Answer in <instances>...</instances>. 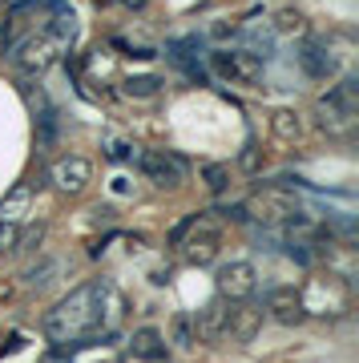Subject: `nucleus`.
<instances>
[{
  "label": "nucleus",
  "instance_id": "obj_18",
  "mask_svg": "<svg viewBox=\"0 0 359 363\" xmlns=\"http://www.w3.org/2000/svg\"><path fill=\"white\" fill-rule=\"evenodd\" d=\"M158 89H162V77H154V73H141V77H126V93H129V97H154Z\"/></svg>",
  "mask_w": 359,
  "mask_h": 363
},
{
  "label": "nucleus",
  "instance_id": "obj_7",
  "mask_svg": "<svg viewBox=\"0 0 359 363\" xmlns=\"http://www.w3.org/2000/svg\"><path fill=\"white\" fill-rule=\"evenodd\" d=\"M210 73L222 81H231V85H243V89H263V81H267V61H258L255 52L246 49H214L210 52Z\"/></svg>",
  "mask_w": 359,
  "mask_h": 363
},
{
  "label": "nucleus",
  "instance_id": "obj_13",
  "mask_svg": "<svg viewBox=\"0 0 359 363\" xmlns=\"http://www.w3.org/2000/svg\"><path fill=\"white\" fill-rule=\"evenodd\" d=\"M267 315L275 319V323H282V327H299L303 323L307 311H303L299 286H275V291L267 295Z\"/></svg>",
  "mask_w": 359,
  "mask_h": 363
},
{
  "label": "nucleus",
  "instance_id": "obj_15",
  "mask_svg": "<svg viewBox=\"0 0 359 363\" xmlns=\"http://www.w3.org/2000/svg\"><path fill=\"white\" fill-rule=\"evenodd\" d=\"M234 37L243 40L238 49L255 52L258 61H267V57H275V28L267 25V21H250V25H243Z\"/></svg>",
  "mask_w": 359,
  "mask_h": 363
},
{
  "label": "nucleus",
  "instance_id": "obj_23",
  "mask_svg": "<svg viewBox=\"0 0 359 363\" xmlns=\"http://www.w3.org/2000/svg\"><path fill=\"white\" fill-rule=\"evenodd\" d=\"M291 117H295V113H275V133H279V138H287V142H291V138H299V121H291Z\"/></svg>",
  "mask_w": 359,
  "mask_h": 363
},
{
  "label": "nucleus",
  "instance_id": "obj_11",
  "mask_svg": "<svg viewBox=\"0 0 359 363\" xmlns=\"http://www.w3.org/2000/svg\"><path fill=\"white\" fill-rule=\"evenodd\" d=\"M194 335L202 339V343H222V339H231V303H226V298L206 303L202 311L194 315Z\"/></svg>",
  "mask_w": 359,
  "mask_h": 363
},
{
  "label": "nucleus",
  "instance_id": "obj_14",
  "mask_svg": "<svg viewBox=\"0 0 359 363\" xmlns=\"http://www.w3.org/2000/svg\"><path fill=\"white\" fill-rule=\"evenodd\" d=\"M28 206H33V186L21 182V186H13V190L4 194V202H0V226L21 230V226L28 222Z\"/></svg>",
  "mask_w": 359,
  "mask_h": 363
},
{
  "label": "nucleus",
  "instance_id": "obj_5",
  "mask_svg": "<svg viewBox=\"0 0 359 363\" xmlns=\"http://www.w3.org/2000/svg\"><path fill=\"white\" fill-rule=\"evenodd\" d=\"M246 218L263 222V230H275V226H287V222L295 218V214H303V198L291 190V186H282V182H267V186H258L255 194L246 198Z\"/></svg>",
  "mask_w": 359,
  "mask_h": 363
},
{
  "label": "nucleus",
  "instance_id": "obj_6",
  "mask_svg": "<svg viewBox=\"0 0 359 363\" xmlns=\"http://www.w3.org/2000/svg\"><path fill=\"white\" fill-rule=\"evenodd\" d=\"M315 113H319V130L323 133H331V138H347V133L355 130V117H359L355 77H343L339 85H331V89L319 97Z\"/></svg>",
  "mask_w": 359,
  "mask_h": 363
},
{
  "label": "nucleus",
  "instance_id": "obj_8",
  "mask_svg": "<svg viewBox=\"0 0 359 363\" xmlns=\"http://www.w3.org/2000/svg\"><path fill=\"white\" fill-rule=\"evenodd\" d=\"M214 286H219V298H226V303H250L258 291L255 262H246V259L222 262L219 274H214Z\"/></svg>",
  "mask_w": 359,
  "mask_h": 363
},
{
  "label": "nucleus",
  "instance_id": "obj_24",
  "mask_svg": "<svg viewBox=\"0 0 359 363\" xmlns=\"http://www.w3.org/2000/svg\"><path fill=\"white\" fill-rule=\"evenodd\" d=\"M174 327H178V343H182V347H190V343H194V331H190V319H178V323H174Z\"/></svg>",
  "mask_w": 359,
  "mask_h": 363
},
{
  "label": "nucleus",
  "instance_id": "obj_19",
  "mask_svg": "<svg viewBox=\"0 0 359 363\" xmlns=\"http://www.w3.org/2000/svg\"><path fill=\"white\" fill-rule=\"evenodd\" d=\"M40 242H45V222H37V226H28L25 234H16L13 250H21V255H28V250H37Z\"/></svg>",
  "mask_w": 359,
  "mask_h": 363
},
{
  "label": "nucleus",
  "instance_id": "obj_17",
  "mask_svg": "<svg viewBox=\"0 0 359 363\" xmlns=\"http://www.w3.org/2000/svg\"><path fill=\"white\" fill-rule=\"evenodd\" d=\"M129 351H133L138 359L162 363V359H166V335H162L158 327H138L133 339H129Z\"/></svg>",
  "mask_w": 359,
  "mask_h": 363
},
{
  "label": "nucleus",
  "instance_id": "obj_20",
  "mask_svg": "<svg viewBox=\"0 0 359 363\" xmlns=\"http://www.w3.org/2000/svg\"><path fill=\"white\" fill-rule=\"evenodd\" d=\"M49 274H57V262H53V259L40 262V267H33V271H25V286H37V291H40V286L53 283Z\"/></svg>",
  "mask_w": 359,
  "mask_h": 363
},
{
  "label": "nucleus",
  "instance_id": "obj_2",
  "mask_svg": "<svg viewBox=\"0 0 359 363\" xmlns=\"http://www.w3.org/2000/svg\"><path fill=\"white\" fill-rule=\"evenodd\" d=\"M45 335L53 343H81V339L101 335V315H97V283L77 286L45 315Z\"/></svg>",
  "mask_w": 359,
  "mask_h": 363
},
{
  "label": "nucleus",
  "instance_id": "obj_4",
  "mask_svg": "<svg viewBox=\"0 0 359 363\" xmlns=\"http://www.w3.org/2000/svg\"><path fill=\"white\" fill-rule=\"evenodd\" d=\"M170 242L178 247V255L190 262V267L214 262L219 259V250H222V222H219V214L210 210V214H194V218H186L178 230L170 234Z\"/></svg>",
  "mask_w": 359,
  "mask_h": 363
},
{
  "label": "nucleus",
  "instance_id": "obj_21",
  "mask_svg": "<svg viewBox=\"0 0 359 363\" xmlns=\"http://www.w3.org/2000/svg\"><path fill=\"white\" fill-rule=\"evenodd\" d=\"M202 178H206V186H210L214 194H222V190H226V178H231V169L226 166H206Z\"/></svg>",
  "mask_w": 359,
  "mask_h": 363
},
{
  "label": "nucleus",
  "instance_id": "obj_10",
  "mask_svg": "<svg viewBox=\"0 0 359 363\" xmlns=\"http://www.w3.org/2000/svg\"><path fill=\"white\" fill-rule=\"evenodd\" d=\"M138 166L162 190H178L182 182H186V162L178 154H166V150H145V154H138Z\"/></svg>",
  "mask_w": 359,
  "mask_h": 363
},
{
  "label": "nucleus",
  "instance_id": "obj_9",
  "mask_svg": "<svg viewBox=\"0 0 359 363\" xmlns=\"http://www.w3.org/2000/svg\"><path fill=\"white\" fill-rule=\"evenodd\" d=\"M343 57H347V52H335L331 49V37H307V40H303V49H299V65L307 69V77L331 81V77H339Z\"/></svg>",
  "mask_w": 359,
  "mask_h": 363
},
{
  "label": "nucleus",
  "instance_id": "obj_12",
  "mask_svg": "<svg viewBox=\"0 0 359 363\" xmlns=\"http://www.w3.org/2000/svg\"><path fill=\"white\" fill-rule=\"evenodd\" d=\"M49 178H53V186H57L61 194H81V190L89 186V178H93V166L77 154H65V157L53 162Z\"/></svg>",
  "mask_w": 359,
  "mask_h": 363
},
{
  "label": "nucleus",
  "instance_id": "obj_22",
  "mask_svg": "<svg viewBox=\"0 0 359 363\" xmlns=\"http://www.w3.org/2000/svg\"><path fill=\"white\" fill-rule=\"evenodd\" d=\"M105 154L114 157V162H133V145L121 142V138H109V142H105Z\"/></svg>",
  "mask_w": 359,
  "mask_h": 363
},
{
  "label": "nucleus",
  "instance_id": "obj_3",
  "mask_svg": "<svg viewBox=\"0 0 359 363\" xmlns=\"http://www.w3.org/2000/svg\"><path fill=\"white\" fill-rule=\"evenodd\" d=\"M303 311L319 319H343L351 311V279L339 271H315L307 283L299 286Z\"/></svg>",
  "mask_w": 359,
  "mask_h": 363
},
{
  "label": "nucleus",
  "instance_id": "obj_1",
  "mask_svg": "<svg viewBox=\"0 0 359 363\" xmlns=\"http://www.w3.org/2000/svg\"><path fill=\"white\" fill-rule=\"evenodd\" d=\"M73 40H77V13L65 0H21L0 25L4 57L33 77L45 73L61 52H69Z\"/></svg>",
  "mask_w": 359,
  "mask_h": 363
},
{
  "label": "nucleus",
  "instance_id": "obj_16",
  "mask_svg": "<svg viewBox=\"0 0 359 363\" xmlns=\"http://www.w3.org/2000/svg\"><path fill=\"white\" fill-rule=\"evenodd\" d=\"M198 37H182V40H170L166 45V57L174 61V65L186 73V77H194V81H202L206 77V65L198 61Z\"/></svg>",
  "mask_w": 359,
  "mask_h": 363
}]
</instances>
